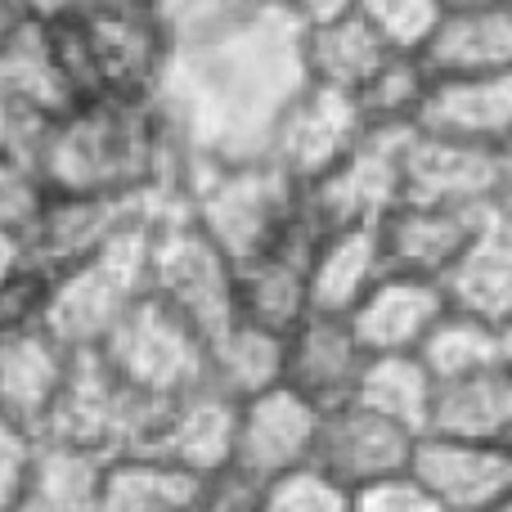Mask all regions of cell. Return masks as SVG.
<instances>
[{"instance_id": "ba28073f", "label": "cell", "mask_w": 512, "mask_h": 512, "mask_svg": "<svg viewBox=\"0 0 512 512\" xmlns=\"http://www.w3.org/2000/svg\"><path fill=\"white\" fill-rule=\"evenodd\" d=\"M319 423L324 409L310 405L292 387H270L261 396L243 400L234 414V459L230 468L248 472L256 481H274L288 472L315 468Z\"/></svg>"}, {"instance_id": "60d3db41", "label": "cell", "mask_w": 512, "mask_h": 512, "mask_svg": "<svg viewBox=\"0 0 512 512\" xmlns=\"http://www.w3.org/2000/svg\"><path fill=\"white\" fill-rule=\"evenodd\" d=\"M499 369L512 378V315L499 324Z\"/></svg>"}, {"instance_id": "5bb4252c", "label": "cell", "mask_w": 512, "mask_h": 512, "mask_svg": "<svg viewBox=\"0 0 512 512\" xmlns=\"http://www.w3.org/2000/svg\"><path fill=\"white\" fill-rule=\"evenodd\" d=\"M369 351L360 346L351 319L315 315L310 310L288 337H283V387L306 396L319 409H337L355 396Z\"/></svg>"}, {"instance_id": "6da1fadb", "label": "cell", "mask_w": 512, "mask_h": 512, "mask_svg": "<svg viewBox=\"0 0 512 512\" xmlns=\"http://www.w3.org/2000/svg\"><path fill=\"white\" fill-rule=\"evenodd\" d=\"M301 86V27L279 5H252L176 45L153 104L198 158L252 162L270 158L274 122Z\"/></svg>"}, {"instance_id": "e0dca14e", "label": "cell", "mask_w": 512, "mask_h": 512, "mask_svg": "<svg viewBox=\"0 0 512 512\" xmlns=\"http://www.w3.org/2000/svg\"><path fill=\"white\" fill-rule=\"evenodd\" d=\"M418 59L432 77H512V5L490 0L445 9L418 45Z\"/></svg>"}, {"instance_id": "4316f807", "label": "cell", "mask_w": 512, "mask_h": 512, "mask_svg": "<svg viewBox=\"0 0 512 512\" xmlns=\"http://www.w3.org/2000/svg\"><path fill=\"white\" fill-rule=\"evenodd\" d=\"M104 463H108L104 454H90V450H77V445H59V441H41V436H36L18 512H95Z\"/></svg>"}, {"instance_id": "9c48e42d", "label": "cell", "mask_w": 512, "mask_h": 512, "mask_svg": "<svg viewBox=\"0 0 512 512\" xmlns=\"http://www.w3.org/2000/svg\"><path fill=\"white\" fill-rule=\"evenodd\" d=\"M364 126L369 122H364L360 104L351 95H337V90L306 81L292 95V104L283 108V117L274 122L270 162L306 189L355 149Z\"/></svg>"}, {"instance_id": "836d02e7", "label": "cell", "mask_w": 512, "mask_h": 512, "mask_svg": "<svg viewBox=\"0 0 512 512\" xmlns=\"http://www.w3.org/2000/svg\"><path fill=\"white\" fill-rule=\"evenodd\" d=\"M355 14L364 18L369 27H378L396 50L418 54V45L432 36L436 18L445 14L441 0H360Z\"/></svg>"}, {"instance_id": "f6af8a7d", "label": "cell", "mask_w": 512, "mask_h": 512, "mask_svg": "<svg viewBox=\"0 0 512 512\" xmlns=\"http://www.w3.org/2000/svg\"><path fill=\"white\" fill-rule=\"evenodd\" d=\"M418 512H445V508H436V504H432V499H427V504H423V508H418Z\"/></svg>"}, {"instance_id": "8fae6325", "label": "cell", "mask_w": 512, "mask_h": 512, "mask_svg": "<svg viewBox=\"0 0 512 512\" xmlns=\"http://www.w3.org/2000/svg\"><path fill=\"white\" fill-rule=\"evenodd\" d=\"M409 477L445 512H495L512 490V454L504 441H459L423 432Z\"/></svg>"}, {"instance_id": "e575fe53", "label": "cell", "mask_w": 512, "mask_h": 512, "mask_svg": "<svg viewBox=\"0 0 512 512\" xmlns=\"http://www.w3.org/2000/svg\"><path fill=\"white\" fill-rule=\"evenodd\" d=\"M261 508H265V481H256L239 468L198 477V490L189 499V512H261Z\"/></svg>"}, {"instance_id": "2e32d148", "label": "cell", "mask_w": 512, "mask_h": 512, "mask_svg": "<svg viewBox=\"0 0 512 512\" xmlns=\"http://www.w3.org/2000/svg\"><path fill=\"white\" fill-rule=\"evenodd\" d=\"M414 131L477 149H508L512 77H432L414 113Z\"/></svg>"}, {"instance_id": "603a6c76", "label": "cell", "mask_w": 512, "mask_h": 512, "mask_svg": "<svg viewBox=\"0 0 512 512\" xmlns=\"http://www.w3.org/2000/svg\"><path fill=\"white\" fill-rule=\"evenodd\" d=\"M441 292L459 315L486 319L495 328L504 324L512 315V221L495 212L481 216L468 248L441 279Z\"/></svg>"}, {"instance_id": "9a60e30c", "label": "cell", "mask_w": 512, "mask_h": 512, "mask_svg": "<svg viewBox=\"0 0 512 512\" xmlns=\"http://www.w3.org/2000/svg\"><path fill=\"white\" fill-rule=\"evenodd\" d=\"M149 221L140 198H99V194H50L41 221L23 239V261L41 265L45 274H63L90 261L122 225Z\"/></svg>"}, {"instance_id": "277c9868", "label": "cell", "mask_w": 512, "mask_h": 512, "mask_svg": "<svg viewBox=\"0 0 512 512\" xmlns=\"http://www.w3.org/2000/svg\"><path fill=\"white\" fill-rule=\"evenodd\" d=\"M149 234L153 221H131L90 261L54 274L45 333L68 351H99L117 319L149 292Z\"/></svg>"}, {"instance_id": "8992f818", "label": "cell", "mask_w": 512, "mask_h": 512, "mask_svg": "<svg viewBox=\"0 0 512 512\" xmlns=\"http://www.w3.org/2000/svg\"><path fill=\"white\" fill-rule=\"evenodd\" d=\"M234 261L194 225L189 212L153 221L149 234V292L185 315L203 337L234 324Z\"/></svg>"}, {"instance_id": "d4e9b609", "label": "cell", "mask_w": 512, "mask_h": 512, "mask_svg": "<svg viewBox=\"0 0 512 512\" xmlns=\"http://www.w3.org/2000/svg\"><path fill=\"white\" fill-rule=\"evenodd\" d=\"M512 427V378L499 364L436 382L427 432L459 441H504Z\"/></svg>"}, {"instance_id": "4dcf8cb0", "label": "cell", "mask_w": 512, "mask_h": 512, "mask_svg": "<svg viewBox=\"0 0 512 512\" xmlns=\"http://www.w3.org/2000/svg\"><path fill=\"white\" fill-rule=\"evenodd\" d=\"M45 203H50V185L41 180V171L18 153H0V234L23 248Z\"/></svg>"}, {"instance_id": "d6986e66", "label": "cell", "mask_w": 512, "mask_h": 512, "mask_svg": "<svg viewBox=\"0 0 512 512\" xmlns=\"http://www.w3.org/2000/svg\"><path fill=\"white\" fill-rule=\"evenodd\" d=\"M234 414H239V405L225 400L221 391H185V396L167 400L149 454L185 468L189 477H212V472L230 468L234 459Z\"/></svg>"}, {"instance_id": "f546056e", "label": "cell", "mask_w": 512, "mask_h": 512, "mask_svg": "<svg viewBox=\"0 0 512 512\" xmlns=\"http://www.w3.org/2000/svg\"><path fill=\"white\" fill-rule=\"evenodd\" d=\"M418 360L432 369L436 382L490 369V364H499V328L486 324V319H472V315L450 310V315L432 328V337L423 342Z\"/></svg>"}, {"instance_id": "b9f144b4", "label": "cell", "mask_w": 512, "mask_h": 512, "mask_svg": "<svg viewBox=\"0 0 512 512\" xmlns=\"http://www.w3.org/2000/svg\"><path fill=\"white\" fill-rule=\"evenodd\" d=\"M18 261H23V248H18L14 239H5V234H0V279H5Z\"/></svg>"}, {"instance_id": "3957f363", "label": "cell", "mask_w": 512, "mask_h": 512, "mask_svg": "<svg viewBox=\"0 0 512 512\" xmlns=\"http://www.w3.org/2000/svg\"><path fill=\"white\" fill-rule=\"evenodd\" d=\"M194 225L234 261V270L283 248L306 221V189L270 158L207 162L198 158L185 194Z\"/></svg>"}, {"instance_id": "7dc6e473", "label": "cell", "mask_w": 512, "mask_h": 512, "mask_svg": "<svg viewBox=\"0 0 512 512\" xmlns=\"http://www.w3.org/2000/svg\"><path fill=\"white\" fill-rule=\"evenodd\" d=\"M508 5H512V0H508Z\"/></svg>"}, {"instance_id": "bcb514c9", "label": "cell", "mask_w": 512, "mask_h": 512, "mask_svg": "<svg viewBox=\"0 0 512 512\" xmlns=\"http://www.w3.org/2000/svg\"><path fill=\"white\" fill-rule=\"evenodd\" d=\"M504 445H508V454H512V427H508V436H504Z\"/></svg>"}, {"instance_id": "f35d334b", "label": "cell", "mask_w": 512, "mask_h": 512, "mask_svg": "<svg viewBox=\"0 0 512 512\" xmlns=\"http://www.w3.org/2000/svg\"><path fill=\"white\" fill-rule=\"evenodd\" d=\"M27 23H36V14H32L27 0H0V50H5Z\"/></svg>"}, {"instance_id": "cb8c5ba5", "label": "cell", "mask_w": 512, "mask_h": 512, "mask_svg": "<svg viewBox=\"0 0 512 512\" xmlns=\"http://www.w3.org/2000/svg\"><path fill=\"white\" fill-rule=\"evenodd\" d=\"M72 355L63 342H54L45 328L0 337V414L23 423L27 432H41L54 396L72 369Z\"/></svg>"}, {"instance_id": "83f0119b", "label": "cell", "mask_w": 512, "mask_h": 512, "mask_svg": "<svg viewBox=\"0 0 512 512\" xmlns=\"http://www.w3.org/2000/svg\"><path fill=\"white\" fill-rule=\"evenodd\" d=\"M198 477L158 454H113L104 463L95 512H189Z\"/></svg>"}, {"instance_id": "74e56055", "label": "cell", "mask_w": 512, "mask_h": 512, "mask_svg": "<svg viewBox=\"0 0 512 512\" xmlns=\"http://www.w3.org/2000/svg\"><path fill=\"white\" fill-rule=\"evenodd\" d=\"M274 5H279L283 14H292V23H297L301 32H310V27H324V23H337V18L355 14L360 0H274Z\"/></svg>"}, {"instance_id": "4fadbf2b", "label": "cell", "mask_w": 512, "mask_h": 512, "mask_svg": "<svg viewBox=\"0 0 512 512\" xmlns=\"http://www.w3.org/2000/svg\"><path fill=\"white\" fill-rule=\"evenodd\" d=\"M319 234H324V225L306 207L301 230L283 248L243 265L234 279V319L288 337L310 315V252H315Z\"/></svg>"}, {"instance_id": "ac0fdd59", "label": "cell", "mask_w": 512, "mask_h": 512, "mask_svg": "<svg viewBox=\"0 0 512 512\" xmlns=\"http://www.w3.org/2000/svg\"><path fill=\"white\" fill-rule=\"evenodd\" d=\"M445 315H450V301L441 283L387 274L346 319L369 355H418Z\"/></svg>"}, {"instance_id": "8d00e7d4", "label": "cell", "mask_w": 512, "mask_h": 512, "mask_svg": "<svg viewBox=\"0 0 512 512\" xmlns=\"http://www.w3.org/2000/svg\"><path fill=\"white\" fill-rule=\"evenodd\" d=\"M427 504V495L414 486V477H387L373 486L351 490V512H418Z\"/></svg>"}, {"instance_id": "1f68e13d", "label": "cell", "mask_w": 512, "mask_h": 512, "mask_svg": "<svg viewBox=\"0 0 512 512\" xmlns=\"http://www.w3.org/2000/svg\"><path fill=\"white\" fill-rule=\"evenodd\" d=\"M54 274L41 265L18 261L14 270L0 279V337L5 333H27V328H45V310H50Z\"/></svg>"}, {"instance_id": "484cf974", "label": "cell", "mask_w": 512, "mask_h": 512, "mask_svg": "<svg viewBox=\"0 0 512 512\" xmlns=\"http://www.w3.org/2000/svg\"><path fill=\"white\" fill-rule=\"evenodd\" d=\"M279 382H283V337L279 333H265V328L234 319L230 328L207 337L203 387L221 391L225 400L243 405V400L279 387Z\"/></svg>"}, {"instance_id": "ffe728a7", "label": "cell", "mask_w": 512, "mask_h": 512, "mask_svg": "<svg viewBox=\"0 0 512 512\" xmlns=\"http://www.w3.org/2000/svg\"><path fill=\"white\" fill-rule=\"evenodd\" d=\"M378 225H337L324 230L310 252V310L315 315H351L382 279H387Z\"/></svg>"}, {"instance_id": "f1b7e54d", "label": "cell", "mask_w": 512, "mask_h": 512, "mask_svg": "<svg viewBox=\"0 0 512 512\" xmlns=\"http://www.w3.org/2000/svg\"><path fill=\"white\" fill-rule=\"evenodd\" d=\"M351 400H360V405L378 409V414L396 418L409 432L423 436L427 423H432L436 378L418 355H369Z\"/></svg>"}, {"instance_id": "7a4b0ae2", "label": "cell", "mask_w": 512, "mask_h": 512, "mask_svg": "<svg viewBox=\"0 0 512 512\" xmlns=\"http://www.w3.org/2000/svg\"><path fill=\"white\" fill-rule=\"evenodd\" d=\"M72 99H153L176 59V32L153 0H86L45 18Z\"/></svg>"}, {"instance_id": "30bf717a", "label": "cell", "mask_w": 512, "mask_h": 512, "mask_svg": "<svg viewBox=\"0 0 512 512\" xmlns=\"http://www.w3.org/2000/svg\"><path fill=\"white\" fill-rule=\"evenodd\" d=\"M418 450V432H409L405 423L378 414V409L346 400L337 409H324L319 423V450L315 468L328 472L333 481H342L346 490L373 486L387 477H405Z\"/></svg>"}, {"instance_id": "d590c367", "label": "cell", "mask_w": 512, "mask_h": 512, "mask_svg": "<svg viewBox=\"0 0 512 512\" xmlns=\"http://www.w3.org/2000/svg\"><path fill=\"white\" fill-rule=\"evenodd\" d=\"M32 450H36V432H27L23 423L0 414V512H18L27 468H32Z\"/></svg>"}, {"instance_id": "d6a6232c", "label": "cell", "mask_w": 512, "mask_h": 512, "mask_svg": "<svg viewBox=\"0 0 512 512\" xmlns=\"http://www.w3.org/2000/svg\"><path fill=\"white\" fill-rule=\"evenodd\" d=\"M261 512H351V490L319 468H301L265 481Z\"/></svg>"}, {"instance_id": "7c38bea8", "label": "cell", "mask_w": 512, "mask_h": 512, "mask_svg": "<svg viewBox=\"0 0 512 512\" xmlns=\"http://www.w3.org/2000/svg\"><path fill=\"white\" fill-rule=\"evenodd\" d=\"M499 153L477 144H454L436 135H409L405 176H400V203L445 207V212H490L499 180Z\"/></svg>"}, {"instance_id": "52a82bcc", "label": "cell", "mask_w": 512, "mask_h": 512, "mask_svg": "<svg viewBox=\"0 0 512 512\" xmlns=\"http://www.w3.org/2000/svg\"><path fill=\"white\" fill-rule=\"evenodd\" d=\"M409 126H364L355 149L306 185V207L324 230L337 225H382L400 207Z\"/></svg>"}, {"instance_id": "7402d4cb", "label": "cell", "mask_w": 512, "mask_h": 512, "mask_svg": "<svg viewBox=\"0 0 512 512\" xmlns=\"http://www.w3.org/2000/svg\"><path fill=\"white\" fill-rule=\"evenodd\" d=\"M396 45L369 27L360 14H346L337 23L310 27L301 32V68H306V81L315 86H328L337 95H351L355 104L364 99V90L387 72V63L396 59Z\"/></svg>"}, {"instance_id": "ab89813d", "label": "cell", "mask_w": 512, "mask_h": 512, "mask_svg": "<svg viewBox=\"0 0 512 512\" xmlns=\"http://www.w3.org/2000/svg\"><path fill=\"white\" fill-rule=\"evenodd\" d=\"M490 212L512 221V144L499 153V180H495V198H490Z\"/></svg>"}, {"instance_id": "7bdbcfd3", "label": "cell", "mask_w": 512, "mask_h": 512, "mask_svg": "<svg viewBox=\"0 0 512 512\" xmlns=\"http://www.w3.org/2000/svg\"><path fill=\"white\" fill-rule=\"evenodd\" d=\"M445 9H463V5H490V0H441Z\"/></svg>"}, {"instance_id": "44dd1931", "label": "cell", "mask_w": 512, "mask_h": 512, "mask_svg": "<svg viewBox=\"0 0 512 512\" xmlns=\"http://www.w3.org/2000/svg\"><path fill=\"white\" fill-rule=\"evenodd\" d=\"M481 216L445 212V207H423V203H400L396 212L378 225L382 252H387V270L405 274V279L441 283L445 274H450V265L459 261V252L468 248Z\"/></svg>"}, {"instance_id": "5b68a950", "label": "cell", "mask_w": 512, "mask_h": 512, "mask_svg": "<svg viewBox=\"0 0 512 512\" xmlns=\"http://www.w3.org/2000/svg\"><path fill=\"white\" fill-rule=\"evenodd\" d=\"M99 360L140 396H185L207 378V337L185 315L144 292L104 337Z\"/></svg>"}, {"instance_id": "ee69618b", "label": "cell", "mask_w": 512, "mask_h": 512, "mask_svg": "<svg viewBox=\"0 0 512 512\" xmlns=\"http://www.w3.org/2000/svg\"><path fill=\"white\" fill-rule=\"evenodd\" d=\"M495 512H512V490H508V499H504V504H499Z\"/></svg>"}]
</instances>
